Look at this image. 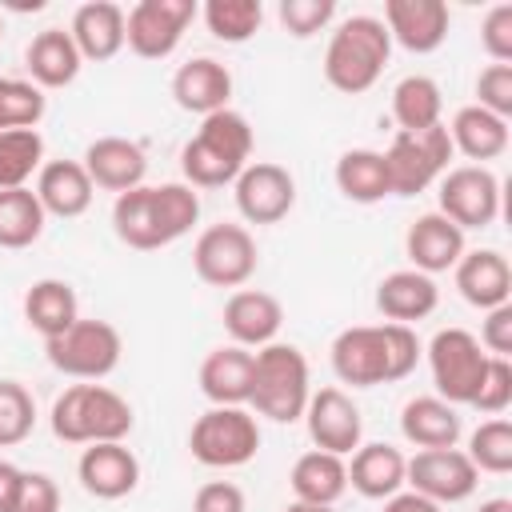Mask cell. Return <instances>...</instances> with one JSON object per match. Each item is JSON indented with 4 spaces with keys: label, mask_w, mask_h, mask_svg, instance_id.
<instances>
[{
    "label": "cell",
    "mask_w": 512,
    "mask_h": 512,
    "mask_svg": "<svg viewBox=\"0 0 512 512\" xmlns=\"http://www.w3.org/2000/svg\"><path fill=\"white\" fill-rule=\"evenodd\" d=\"M424 356V344L416 328L408 324H356L336 332L328 360L340 384L348 388H376V384H396L416 372Z\"/></svg>",
    "instance_id": "cell-1"
},
{
    "label": "cell",
    "mask_w": 512,
    "mask_h": 512,
    "mask_svg": "<svg viewBox=\"0 0 512 512\" xmlns=\"http://www.w3.org/2000/svg\"><path fill=\"white\" fill-rule=\"evenodd\" d=\"M200 220V192L184 180L168 184H140L132 192H120L112 204V232L120 244L136 252H156L176 244L192 232Z\"/></svg>",
    "instance_id": "cell-2"
},
{
    "label": "cell",
    "mask_w": 512,
    "mask_h": 512,
    "mask_svg": "<svg viewBox=\"0 0 512 512\" xmlns=\"http://www.w3.org/2000/svg\"><path fill=\"white\" fill-rule=\"evenodd\" d=\"M252 124L236 108L200 120L196 136L180 148V172L192 188H224L252 164Z\"/></svg>",
    "instance_id": "cell-3"
},
{
    "label": "cell",
    "mask_w": 512,
    "mask_h": 512,
    "mask_svg": "<svg viewBox=\"0 0 512 512\" xmlns=\"http://www.w3.org/2000/svg\"><path fill=\"white\" fill-rule=\"evenodd\" d=\"M388 60H392V36H388L384 20L360 12V16L340 20L336 32L328 36L324 80L344 96H360L384 76Z\"/></svg>",
    "instance_id": "cell-4"
},
{
    "label": "cell",
    "mask_w": 512,
    "mask_h": 512,
    "mask_svg": "<svg viewBox=\"0 0 512 512\" xmlns=\"http://www.w3.org/2000/svg\"><path fill=\"white\" fill-rule=\"evenodd\" d=\"M312 396V376H308V360L296 344H264L252 352V392L248 404L256 416L272 420V424H296L304 420Z\"/></svg>",
    "instance_id": "cell-5"
},
{
    "label": "cell",
    "mask_w": 512,
    "mask_h": 512,
    "mask_svg": "<svg viewBox=\"0 0 512 512\" xmlns=\"http://www.w3.org/2000/svg\"><path fill=\"white\" fill-rule=\"evenodd\" d=\"M52 436L64 444H116L136 428L132 404L108 384H72L52 404Z\"/></svg>",
    "instance_id": "cell-6"
},
{
    "label": "cell",
    "mask_w": 512,
    "mask_h": 512,
    "mask_svg": "<svg viewBox=\"0 0 512 512\" xmlns=\"http://www.w3.org/2000/svg\"><path fill=\"white\" fill-rule=\"evenodd\" d=\"M120 352H124V340H120L116 324L84 320V316L72 328H64L60 336L44 340L48 364L80 384H100L104 376H112L120 364Z\"/></svg>",
    "instance_id": "cell-7"
},
{
    "label": "cell",
    "mask_w": 512,
    "mask_h": 512,
    "mask_svg": "<svg viewBox=\"0 0 512 512\" xmlns=\"http://www.w3.org/2000/svg\"><path fill=\"white\" fill-rule=\"evenodd\" d=\"M380 156H384V172H388V192L392 196H420L448 172V160L456 152H452L448 128L432 124L424 132H396Z\"/></svg>",
    "instance_id": "cell-8"
},
{
    "label": "cell",
    "mask_w": 512,
    "mask_h": 512,
    "mask_svg": "<svg viewBox=\"0 0 512 512\" xmlns=\"http://www.w3.org/2000/svg\"><path fill=\"white\" fill-rule=\"evenodd\" d=\"M192 460L204 468H240L260 452V424L256 412L236 408V404H212L208 412L196 416L188 432Z\"/></svg>",
    "instance_id": "cell-9"
},
{
    "label": "cell",
    "mask_w": 512,
    "mask_h": 512,
    "mask_svg": "<svg viewBox=\"0 0 512 512\" xmlns=\"http://www.w3.org/2000/svg\"><path fill=\"white\" fill-rule=\"evenodd\" d=\"M424 356H428V372H432L436 396L456 404V408L472 404V396H476V388L484 380V368L492 360L468 328H440L428 340Z\"/></svg>",
    "instance_id": "cell-10"
},
{
    "label": "cell",
    "mask_w": 512,
    "mask_h": 512,
    "mask_svg": "<svg viewBox=\"0 0 512 512\" xmlns=\"http://www.w3.org/2000/svg\"><path fill=\"white\" fill-rule=\"evenodd\" d=\"M260 264L256 236L244 224H208L192 244V268L212 288H244Z\"/></svg>",
    "instance_id": "cell-11"
},
{
    "label": "cell",
    "mask_w": 512,
    "mask_h": 512,
    "mask_svg": "<svg viewBox=\"0 0 512 512\" xmlns=\"http://www.w3.org/2000/svg\"><path fill=\"white\" fill-rule=\"evenodd\" d=\"M436 212L448 216L460 232L468 228H492L500 216V180L484 164H460L448 168L436 180Z\"/></svg>",
    "instance_id": "cell-12"
},
{
    "label": "cell",
    "mask_w": 512,
    "mask_h": 512,
    "mask_svg": "<svg viewBox=\"0 0 512 512\" xmlns=\"http://www.w3.org/2000/svg\"><path fill=\"white\" fill-rule=\"evenodd\" d=\"M196 12V0H136L124 12V44L140 60H168Z\"/></svg>",
    "instance_id": "cell-13"
},
{
    "label": "cell",
    "mask_w": 512,
    "mask_h": 512,
    "mask_svg": "<svg viewBox=\"0 0 512 512\" xmlns=\"http://www.w3.org/2000/svg\"><path fill=\"white\" fill-rule=\"evenodd\" d=\"M408 492H420L432 504H460L476 492L480 472L460 448H420L404 468Z\"/></svg>",
    "instance_id": "cell-14"
},
{
    "label": "cell",
    "mask_w": 512,
    "mask_h": 512,
    "mask_svg": "<svg viewBox=\"0 0 512 512\" xmlns=\"http://www.w3.org/2000/svg\"><path fill=\"white\" fill-rule=\"evenodd\" d=\"M236 212L244 224H280L296 208V180L284 164L272 160H252L236 180H232Z\"/></svg>",
    "instance_id": "cell-15"
},
{
    "label": "cell",
    "mask_w": 512,
    "mask_h": 512,
    "mask_svg": "<svg viewBox=\"0 0 512 512\" xmlns=\"http://www.w3.org/2000/svg\"><path fill=\"white\" fill-rule=\"evenodd\" d=\"M304 424H308V436H312V444L320 452L352 456L364 444L360 404L344 388H320V392H312L308 396V408H304Z\"/></svg>",
    "instance_id": "cell-16"
},
{
    "label": "cell",
    "mask_w": 512,
    "mask_h": 512,
    "mask_svg": "<svg viewBox=\"0 0 512 512\" xmlns=\"http://www.w3.org/2000/svg\"><path fill=\"white\" fill-rule=\"evenodd\" d=\"M380 20H384L392 44H400L412 56L436 52L452 28V12L444 0H388Z\"/></svg>",
    "instance_id": "cell-17"
},
{
    "label": "cell",
    "mask_w": 512,
    "mask_h": 512,
    "mask_svg": "<svg viewBox=\"0 0 512 512\" xmlns=\"http://www.w3.org/2000/svg\"><path fill=\"white\" fill-rule=\"evenodd\" d=\"M76 480L96 500H124L140 484V460L124 440L116 444H84L76 460Z\"/></svg>",
    "instance_id": "cell-18"
},
{
    "label": "cell",
    "mask_w": 512,
    "mask_h": 512,
    "mask_svg": "<svg viewBox=\"0 0 512 512\" xmlns=\"http://www.w3.org/2000/svg\"><path fill=\"white\" fill-rule=\"evenodd\" d=\"M224 332L232 336V344L256 352L264 344H272L280 336V324H284V308L272 292H260V288H236L228 300H224Z\"/></svg>",
    "instance_id": "cell-19"
},
{
    "label": "cell",
    "mask_w": 512,
    "mask_h": 512,
    "mask_svg": "<svg viewBox=\"0 0 512 512\" xmlns=\"http://www.w3.org/2000/svg\"><path fill=\"white\" fill-rule=\"evenodd\" d=\"M80 164H84V172H88V180L96 188L116 192V196L140 188L144 176H148V156L128 136H100V140H92L84 148V160Z\"/></svg>",
    "instance_id": "cell-20"
},
{
    "label": "cell",
    "mask_w": 512,
    "mask_h": 512,
    "mask_svg": "<svg viewBox=\"0 0 512 512\" xmlns=\"http://www.w3.org/2000/svg\"><path fill=\"white\" fill-rule=\"evenodd\" d=\"M464 252H468V248H464V232H460L448 216H440V212L416 216V220L408 224V232H404V256H408L412 268L424 272V276H436V272L456 268V260H460Z\"/></svg>",
    "instance_id": "cell-21"
},
{
    "label": "cell",
    "mask_w": 512,
    "mask_h": 512,
    "mask_svg": "<svg viewBox=\"0 0 512 512\" xmlns=\"http://www.w3.org/2000/svg\"><path fill=\"white\" fill-rule=\"evenodd\" d=\"M452 276H456V292L472 308H480V312L500 308V304H512V268H508V260L496 248H472V252H464L456 260Z\"/></svg>",
    "instance_id": "cell-22"
},
{
    "label": "cell",
    "mask_w": 512,
    "mask_h": 512,
    "mask_svg": "<svg viewBox=\"0 0 512 512\" xmlns=\"http://www.w3.org/2000/svg\"><path fill=\"white\" fill-rule=\"evenodd\" d=\"M172 100H176V108H184L200 120L212 116V112H224L228 100H232V72L212 56H196V60L176 68Z\"/></svg>",
    "instance_id": "cell-23"
},
{
    "label": "cell",
    "mask_w": 512,
    "mask_h": 512,
    "mask_svg": "<svg viewBox=\"0 0 512 512\" xmlns=\"http://www.w3.org/2000/svg\"><path fill=\"white\" fill-rule=\"evenodd\" d=\"M36 200L44 208V216L56 220H76L92 208L96 184L88 180L80 160H44V168L36 172Z\"/></svg>",
    "instance_id": "cell-24"
},
{
    "label": "cell",
    "mask_w": 512,
    "mask_h": 512,
    "mask_svg": "<svg viewBox=\"0 0 512 512\" xmlns=\"http://www.w3.org/2000/svg\"><path fill=\"white\" fill-rule=\"evenodd\" d=\"M440 304V288L432 276L416 272V268H396L376 284V312L388 324H416L428 320Z\"/></svg>",
    "instance_id": "cell-25"
},
{
    "label": "cell",
    "mask_w": 512,
    "mask_h": 512,
    "mask_svg": "<svg viewBox=\"0 0 512 512\" xmlns=\"http://www.w3.org/2000/svg\"><path fill=\"white\" fill-rule=\"evenodd\" d=\"M68 36L80 52V60H112L124 48V8L112 0H88L72 12Z\"/></svg>",
    "instance_id": "cell-26"
},
{
    "label": "cell",
    "mask_w": 512,
    "mask_h": 512,
    "mask_svg": "<svg viewBox=\"0 0 512 512\" xmlns=\"http://www.w3.org/2000/svg\"><path fill=\"white\" fill-rule=\"evenodd\" d=\"M196 380H200V392H204L208 404L244 408L248 392H252V352L240 348V344H220L200 360Z\"/></svg>",
    "instance_id": "cell-27"
},
{
    "label": "cell",
    "mask_w": 512,
    "mask_h": 512,
    "mask_svg": "<svg viewBox=\"0 0 512 512\" xmlns=\"http://www.w3.org/2000/svg\"><path fill=\"white\" fill-rule=\"evenodd\" d=\"M404 468H408V456L400 448L384 440L360 444L348 464V488H356L364 500H388L404 492Z\"/></svg>",
    "instance_id": "cell-28"
},
{
    "label": "cell",
    "mask_w": 512,
    "mask_h": 512,
    "mask_svg": "<svg viewBox=\"0 0 512 512\" xmlns=\"http://www.w3.org/2000/svg\"><path fill=\"white\" fill-rule=\"evenodd\" d=\"M444 128H448L452 152H460V156H468L472 164H484V168H488V160H500L508 152V140H512L508 120H500V116H492L476 104L456 108L452 124H444Z\"/></svg>",
    "instance_id": "cell-29"
},
{
    "label": "cell",
    "mask_w": 512,
    "mask_h": 512,
    "mask_svg": "<svg viewBox=\"0 0 512 512\" xmlns=\"http://www.w3.org/2000/svg\"><path fill=\"white\" fill-rule=\"evenodd\" d=\"M400 432L416 448H456L464 424H460L456 404L440 396H412L400 408Z\"/></svg>",
    "instance_id": "cell-30"
},
{
    "label": "cell",
    "mask_w": 512,
    "mask_h": 512,
    "mask_svg": "<svg viewBox=\"0 0 512 512\" xmlns=\"http://www.w3.org/2000/svg\"><path fill=\"white\" fill-rule=\"evenodd\" d=\"M24 64H28V76L40 92L44 88H68L84 68V60H80V52H76V44L64 28L36 32L28 52H24Z\"/></svg>",
    "instance_id": "cell-31"
},
{
    "label": "cell",
    "mask_w": 512,
    "mask_h": 512,
    "mask_svg": "<svg viewBox=\"0 0 512 512\" xmlns=\"http://www.w3.org/2000/svg\"><path fill=\"white\" fill-rule=\"evenodd\" d=\"M288 488L300 504H336L344 492H348V464L344 456H332V452H304L296 456L292 472H288Z\"/></svg>",
    "instance_id": "cell-32"
},
{
    "label": "cell",
    "mask_w": 512,
    "mask_h": 512,
    "mask_svg": "<svg viewBox=\"0 0 512 512\" xmlns=\"http://www.w3.org/2000/svg\"><path fill=\"white\" fill-rule=\"evenodd\" d=\"M24 320H28V328H36L44 340L60 336L64 328H72V324L80 320L76 288H72L68 280H56V276L36 280V284L24 292Z\"/></svg>",
    "instance_id": "cell-33"
},
{
    "label": "cell",
    "mask_w": 512,
    "mask_h": 512,
    "mask_svg": "<svg viewBox=\"0 0 512 512\" xmlns=\"http://www.w3.org/2000/svg\"><path fill=\"white\" fill-rule=\"evenodd\" d=\"M336 188L344 200L352 204H380L388 192V172H384V156L376 148H348L336 160Z\"/></svg>",
    "instance_id": "cell-34"
},
{
    "label": "cell",
    "mask_w": 512,
    "mask_h": 512,
    "mask_svg": "<svg viewBox=\"0 0 512 512\" xmlns=\"http://www.w3.org/2000/svg\"><path fill=\"white\" fill-rule=\"evenodd\" d=\"M444 92L432 76H404L396 88H392V120L400 124L396 132H424L432 124H444Z\"/></svg>",
    "instance_id": "cell-35"
},
{
    "label": "cell",
    "mask_w": 512,
    "mask_h": 512,
    "mask_svg": "<svg viewBox=\"0 0 512 512\" xmlns=\"http://www.w3.org/2000/svg\"><path fill=\"white\" fill-rule=\"evenodd\" d=\"M44 208L32 188H0V248L20 252L44 236Z\"/></svg>",
    "instance_id": "cell-36"
},
{
    "label": "cell",
    "mask_w": 512,
    "mask_h": 512,
    "mask_svg": "<svg viewBox=\"0 0 512 512\" xmlns=\"http://www.w3.org/2000/svg\"><path fill=\"white\" fill-rule=\"evenodd\" d=\"M44 168V136L36 128L0 132V188H28V180Z\"/></svg>",
    "instance_id": "cell-37"
},
{
    "label": "cell",
    "mask_w": 512,
    "mask_h": 512,
    "mask_svg": "<svg viewBox=\"0 0 512 512\" xmlns=\"http://www.w3.org/2000/svg\"><path fill=\"white\" fill-rule=\"evenodd\" d=\"M208 32L224 44H244L260 32L264 24V4L260 0H208L200 8Z\"/></svg>",
    "instance_id": "cell-38"
},
{
    "label": "cell",
    "mask_w": 512,
    "mask_h": 512,
    "mask_svg": "<svg viewBox=\"0 0 512 512\" xmlns=\"http://www.w3.org/2000/svg\"><path fill=\"white\" fill-rule=\"evenodd\" d=\"M464 456L472 460L476 472H492V476L512 472V424H508L504 416L484 420V424L468 436Z\"/></svg>",
    "instance_id": "cell-39"
},
{
    "label": "cell",
    "mask_w": 512,
    "mask_h": 512,
    "mask_svg": "<svg viewBox=\"0 0 512 512\" xmlns=\"http://www.w3.org/2000/svg\"><path fill=\"white\" fill-rule=\"evenodd\" d=\"M48 112V96L32 80L0 76V132L8 128H36Z\"/></svg>",
    "instance_id": "cell-40"
},
{
    "label": "cell",
    "mask_w": 512,
    "mask_h": 512,
    "mask_svg": "<svg viewBox=\"0 0 512 512\" xmlns=\"http://www.w3.org/2000/svg\"><path fill=\"white\" fill-rule=\"evenodd\" d=\"M36 428V400L20 380H0V448H16Z\"/></svg>",
    "instance_id": "cell-41"
},
{
    "label": "cell",
    "mask_w": 512,
    "mask_h": 512,
    "mask_svg": "<svg viewBox=\"0 0 512 512\" xmlns=\"http://www.w3.org/2000/svg\"><path fill=\"white\" fill-rule=\"evenodd\" d=\"M276 16H280V24H284L288 36L308 40V36H316V32H324L332 24L336 4L332 0H280Z\"/></svg>",
    "instance_id": "cell-42"
},
{
    "label": "cell",
    "mask_w": 512,
    "mask_h": 512,
    "mask_svg": "<svg viewBox=\"0 0 512 512\" xmlns=\"http://www.w3.org/2000/svg\"><path fill=\"white\" fill-rule=\"evenodd\" d=\"M508 404H512V364L504 356H492L468 408H476L484 416H500V412H508Z\"/></svg>",
    "instance_id": "cell-43"
},
{
    "label": "cell",
    "mask_w": 512,
    "mask_h": 512,
    "mask_svg": "<svg viewBox=\"0 0 512 512\" xmlns=\"http://www.w3.org/2000/svg\"><path fill=\"white\" fill-rule=\"evenodd\" d=\"M476 108L508 120L512 116V64H488L476 76Z\"/></svg>",
    "instance_id": "cell-44"
},
{
    "label": "cell",
    "mask_w": 512,
    "mask_h": 512,
    "mask_svg": "<svg viewBox=\"0 0 512 512\" xmlns=\"http://www.w3.org/2000/svg\"><path fill=\"white\" fill-rule=\"evenodd\" d=\"M480 44L492 64H512V4H492L480 20Z\"/></svg>",
    "instance_id": "cell-45"
},
{
    "label": "cell",
    "mask_w": 512,
    "mask_h": 512,
    "mask_svg": "<svg viewBox=\"0 0 512 512\" xmlns=\"http://www.w3.org/2000/svg\"><path fill=\"white\" fill-rule=\"evenodd\" d=\"M12 512H60V484L48 472H24Z\"/></svg>",
    "instance_id": "cell-46"
},
{
    "label": "cell",
    "mask_w": 512,
    "mask_h": 512,
    "mask_svg": "<svg viewBox=\"0 0 512 512\" xmlns=\"http://www.w3.org/2000/svg\"><path fill=\"white\" fill-rule=\"evenodd\" d=\"M192 512H248L244 488L232 480H208L192 496Z\"/></svg>",
    "instance_id": "cell-47"
},
{
    "label": "cell",
    "mask_w": 512,
    "mask_h": 512,
    "mask_svg": "<svg viewBox=\"0 0 512 512\" xmlns=\"http://www.w3.org/2000/svg\"><path fill=\"white\" fill-rule=\"evenodd\" d=\"M480 348L488 356H512V304H500V308H488L484 312V324H480Z\"/></svg>",
    "instance_id": "cell-48"
},
{
    "label": "cell",
    "mask_w": 512,
    "mask_h": 512,
    "mask_svg": "<svg viewBox=\"0 0 512 512\" xmlns=\"http://www.w3.org/2000/svg\"><path fill=\"white\" fill-rule=\"evenodd\" d=\"M20 480H24V468L0 460V512H12L16 492H20Z\"/></svg>",
    "instance_id": "cell-49"
},
{
    "label": "cell",
    "mask_w": 512,
    "mask_h": 512,
    "mask_svg": "<svg viewBox=\"0 0 512 512\" xmlns=\"http://www.w3.org/2000/svg\"><path fill=\"white\" fill-rule=\"evenodd\" d=\"M384 512H440V504L424 500L420 492H396L384 500Z\"/></svg>",
    "instance_id": "cell-50"
},
{
    "label": "cell",
    "mask_w": 512,
    "mask_h": 512,
    "mask_svg": "<svg viewBox=\"0 0 512 512\" xmlns=\"http://www.w3.org/2000/svg\"><path fill=\"white\" fill-rule=\"evenodd\" d=\"M476 512H512V500H504V496H492V500H484Z\"/></svg>",
    "instance_id": "cell-51"
},
{
    "label": "cell",
    "mask_w": 512,
    "mask_h": 512,
    "mask_svg": "<svg viewBox=\"0 0 512 512\" xmlns=\"http://www.w3.org/2000/svg\"><path fill=\"white\" fill-rule=\"evenodd\" d=\"M284 512H332V508L328 504H300V500H292Z\"/></svg>",
    "instance_id": "cell-52"
},
{
    "label": "cell",
    "mask_w": 512,
    "mask_h": 512,
    "mask_svg": "<svg viewBox=\"0 0 512 512\" xmlns=\"http://www.w3.org/2000/svg\"><path fill=\"white\" fill-rule=\"evenodd\" d=\"M0 36H4V24H0Z\"/></svg>",
    "instance_id": "cell-53"
}]
</instances>
